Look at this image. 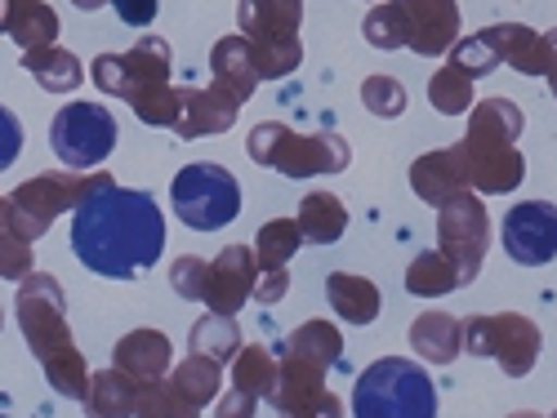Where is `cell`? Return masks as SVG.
Returning <instances> with one entry per match:
<instances>
[{
  "label": "cell",
  "instance_id": "6da1fadb",
  "mask_svg": "<svg viewBox=\"0 0 557 418\" xmlns=\"http://www.w3.org/2000/svg\"><path fill=\"white\" fill-rule=\"evenodd\" d=\"M72 250L85 271L108 276V281H129V276L161 263L165 214L157 210L152 192L112 182L72 210Z\"/></svg>",
  "mask_w": 557,
  "mask_h": 418
},
{
  "label": "cell",
  "instance_id": "7a4b0ae2",
  "mask_svg": "<svg viewBox=\"0 0 557 418\" xmlns=\"http://www.w3.org/2000/svg\"><path fill=\"white\" fill-rule=\"evenodd\" d=\"M527 129V116L513 99H482L469 107V129L459 138V156L469 169V188L478 197H508L522 188L527 178V156L518 138Z\"/></svg>",
  "mask_w": 557,
  "mask_h": 418
},
{
  "label": "cell",
  "instance_id": "3957f363",
  "mask_svg": "<svg viewBox=\"0 0 557 418\" xmlns=\"http://www.w3.org/2000/svg\"><path fill=\"white\" fill-rule=\"evenodd\" d=\"M89 80H95L108 99H125L129 112L152 125L170 129L174 125V85H170V40L161 36H138L125 54H99L89 63Z\"/></svg>",
  "mask_w": 557,
  "mask_h": 418
},
{
  "label": "cell",
  "instance_id": "277c9868",
  "mask_svg": "<svg viewBox=\"0 0 557 418\" xmlns=\"http://www.w3.org/2000/svg\"><path fill=\"white\" fill-rule=\"evenodd\" d=\"M246 156L282 178H326V174H344L352 152L335 129L321 134H299L282 121H263L250 129L246 138Z\"/></svg>",
  "mask_w": 557,
  "mask_h": 418
},
{
  "label": "cell",
  "instance_id": "5b68a950",
  "mask_svg": "<svg viewBox=\"0 0 557 418\" xmlns=\"http://www.w3.org/2000/svg\"><path fill=\"white\" fill-rule=\"evenodd\" d=\"M352 418H437V388L420 360L380 356L352 388Z\"/></svg>",
  "mask_w": 557,
  "mask_h": 418
},
{
  "label": "cell",
  "instance_id": "8992f818",
  "mask_svg": "<svg viewBox=\"0 0 557 418\" xmlns=\"http://www.w3.org/2000/svg\"><path fill=\"white\" fill-rule=\"evenodd\" d=\"M112 182L116 178L103 174V169H95V174H85V169H45V174L18 182V188L5 197L10 231H18V237H27V241H40L45 231L59 223V214H72L85 197L112 188Z\"/></svg>",
  "mask_w": 557,
  "mask_h": 418
},
{
  "label": "cell",
  "instance_id": "52a82bcc",
  "mask_svg": "<svg viewBox=\"0 0 557 418\" xmlns=\"http://www.w3.org/2000/svg\"><path fill=\"white\" fill-rule=\"evenodd\" d=\"M304 0H237V31L250 45L259 80H286L304 63Z\"/></svg>",
  "mask_w": 557,
  "mask_h": 418
},
{
  "label": "cell",
  "instance_id": "ba28073f",
  "mask_svg": "<svg viewBox=\"0 0 557 418\" xmlns=\"http://www.w3.org/2000/svg\"><path fill=\"white\" fill-rule=\"evenodd\" d=\"M170 201L183 227L193 231H219L242 214V188L223 165L214 161H197L183 165L170 182Z\"/></svg>",
  "mask_w": 557,
  "mask_h": 418
},
{
  "label": "cell",
  "instance_id": "9c48e42d",
  "mask_svg": "<svg viewBox=\"0 0 557 418\" xmlns=\"http://www.w3.org/2000/svg\"><path fill=\"white\" fill-rule=\"evenodd\" d=\"M463 352L482 356V360H499V369L508 379H527L540 365L544 352V334L540 325L522 312H499V316H469L463 320Z\"/></svg>",
  "mask_w": 557,
  "mask_h": 418
},
{
  "label": "cell",
  "instance_id": "30bf717a",
  "mask_svg": "<svg viewBox=\"0 0 557 418\" xmlns=\"http://www.w3.org/2000/svg\"><path fill=\"white\" fill-rule=\"evenodd\" d=\"M14 312H18V330H23L32 356L40 365H50V360H59L63 352L76 347L72 330H67V294L59 286V276H50V271L23 276Z\"/></svg>",
  "mask_w": 557,
  "mask_h": 418
},
{
  "label": "cell",
  "instance_id": "8fae6325",
  "mask_svg": "<svg viewBox=\"0 0 557 418\" xmlns=\"http://www.w3.org/2000/svg\"><path fill=\"white\" fill-rule=\"evenodd\" d=\"M50 148L63 161V169H95L116 148V116L103 103L76 99L67 107H59V116L50 125Z\"/></svg>",
  "mask_w": 557,
  "mask_h": 418
},
{
  "label": "cell",
  "instance_id": "7c38bea8",
  "mask_svg": "<svg viewBox=\"0 0 557 418\" xmlns=\"http://www.w3.org/2000/svg\"><path fill=\"white\" fill-rule=\"evenodd\" d=\"M437 250L455 263L459 286H473L491 250V214L478 192H459L437 210Z\"/></svg>",
  "mask_w": 557,
  "mask_h": 418
},
{
  "label": "cell",
  "instance_id": "4fadbf2b",
  "mask_svg": "<svg viewBox=\"0 0 557 418\" xmlns=\"http://www.w3.org/2000/svg\"><path fill=\"white\" fill-rule=\"evenodd\" d=\"M504 254L522 267H548L557 258V205L553 201H518L499 227Z\"/></svg>",
  "mask_w": 557,
  "mask_h": 418
},
{
  "label": "cell",
  "instance_id": "5bb4252c",
  "mask_svg": "<svg viewBox=\"0 0 557 418\" xmlns=\"http://www.w3.org/2000/svg\"><path fill=\"white\" fill-rule=\"evenodd\" d=\"M255 281H259V263H255V250H250V245H227V250H219L214 263L206 267V290H201L206 312H214V316H237V312L250 303Z\"/></svg>",
  "mask_w": 557,
  "mask_h": 418
},
{
  "label": "cell",
  "instance_id": "9a60e30c",
  "mask_svg": "<svg viewBox=\"0 0 557 418\" xmlns=\"http://www.w3.org/2000/svg\"><path fill=\"white\" fill-rule=\"evenodd\" d=\"M406 27V50L420 59H442L459 40V5L455 0H393Z\"/></svg>",
  "mask_w": 557,
  "mask_h": 418
},
{
  "label": "cell",
  "instance_id": "2e32d148",
  "mask_svg": "<svg viewBox=\"0 0 557 418\" xmlns=\"http://www.w3.org/2000/svg\"><path fill=\"white\" fill-rule=\"evenodd\" d=\"M174 134L183 138V143H193V138H206V134H227L232 125H237L242 116V103L237 99H227L219 85L210 89H193V85H183L174 89Z\"/></svg>",
  "mask_w": 557,
  "mask_h": 418
},
{
  "label": "cell",
  "instance_id": "e0dca14e",
  "mask_svg": "<svg viewBox=\"0 0 557 418\" xmlns=\"http://www.w3.org/2000/svg\"><path fill=\"white\" fill-rule=\"evenodd\" d=\"M410 192L420 197L424 205H433V210H442L459 192H473L459 148H437V152H424L420 161H414L410 165Z\"/></svg>",
  "mask_w": 557,
  "mask_h": 418
},
{
  "label": "cell",
  "instance_id": "ac0fdd59",
  "mask_svg": "<svg viewBox=\"0 0 557 418\" xmlns=\"http://www.w3.org/2000/svg\"><path fill=\"white\" fill-rule=\"evenodd\" d=\"M486 45H491V54L504 63V67H513L518 76H544L548 72V54H544V31L527 27V23H491L478 31Z\"/></svg>",
  "mask_w": 557,
  "mask_h": 418
},
{
  "label": "cell",
  "instance_id": "d6986e66",
  "mask_svg": "<svg viewBox=\"0 0 557 418\" xmlns=\"http://www.w3.org/2000/svg\"><path fill=\"white\" fill-rule=\"evenodd\" d=\"M170 356L174 343L161 330H129L116 347H112V365L125 369L134 383H157L170 375Z\"/></svg>",
  "mask_w": 557,
  "mask_h": 418
},
{
  "label": "cell",
  "instance_id": "ffe728a7",
  "mask_svg": "<svg viewBox=\"0 0 557 418\" xmlns=\"http://www.w3.org/2000/svg\"><path fill=\"white\" fill-rule=\"evenodd\" d=\"M321 392H326V369L304 360V356H290L282 352V360H276V379H272V392L263 396L276 414H290L308 401H317Z\"/></svg>",
  "mask_w": 557,
  "mask_h": 418
},
{
  "label": "cell",
  "instance_id": "44dd1931",
  "mask_svg": "<svg viewBox=\"0 0 557 418\" xmlns=\"http://www.w3.org/2000/svg\"><path fill=\"white\" fill-rule=\"evenodd\" d=\"M210 72H214V85L223 89L227 99H237V103H246L255 89L263 85L259 72H255V59H250V45H246L242 31L214 40V50H210Z\"/></svg>",
  "mask_w": 557,
  "mask_h": 418
},
{
  "label": "cell",
  "instance_id": "7402d4cb",
  "mask_svg": "<svg viewBox=\"0 0 557 418\" xmlns=\"http://www.w3.org/2000/svg\"><path fill=\"white\" fill-rule=\"evenodd\" d=\"M410 347L429 365H450L463 352V320L450 312H424L410 325Z\"/></svg>",
  "mask_w": 557,
  "mask_h": 418
},
{
  "label": "cell",
  "instance_id": "603a6c76",
  "mask_svg": "<svg viewBox=\"0 0 557 418\" xmlns=\"http://www.w3.org/2000/svg\"><path fill=\"white\" fill-rule=\"evenodd\" d=\"M138 392L144 383H134L125 369H99V375H89V388L81 396L85 414L89 418H134V405H138Z\"/></svg>",
  "mask_w": 557,
  "mask_h": 418
},
{
  "label": "cell",
  "instance_id": "cb8c5ba5",
  "mask_svg": "<svg viewBox=\"0 0 557 418\" xmlns=\"http://www.w3.org/2000/svg\"><path fill=\"white\" fill-rule=\"evenodd\" d=\"M23 72L45 89V94H76L85 67L63 45H40V50H23Z\"/></svg>",
  "mask_w": 557,
  "mask_h": 418
},
{
  "label": "cell",
  "instance_id": "d4e9b609",
  "mask_svg": "<svg viewBox=\"0 0 557 418\" xmlns=\"http://www.w3.org/2000/svg\"><path fill=\"white\" fill-rule=\"evenodd\" d=\"M326 299H331L335 316L348 320V325L380 320V307H384L380 286L366 281V276H357V271H331V276H326Z\"/></svg>",
  "mask_w": 557,
  "mask_h": 418
},
{
  "label": "cell",
  "instance_id": "484cf974",
  "mask_svg": "<svg viewBox=\"0 0 557 418\" xmlns=\"http://www.w3.org/2000/svg\"><path fill=\"white\" fill-rule=\"evenodd\" d=\"M0 31L18 40L23 50H40V45H54L59 14L45 5V0H5V27Z\"/></svg>",
  "mask_w": 557,
  "mask_h": 418
},
{
  "label": "cell",
  "instance_id": "4316f807",
  "mask_svg": "<svg viewBox=\"0 0 557 418\" xmlns=\"http://www.w3.org/2000/svg\"><path fill=\"white\" fill-rule=\"evenodd\" d=\"M299 231H304V241L312 245H335L344 231H348V210L335 192H308L299 201V214H295Z\"/></svg>",
  "mask_w": 557,
  "mask_h": 418
},
{
  "label": "cell",
  "instance_id": "83f0119b",
  "mask_svg": "<svg viewBox=\"0 0 557 418\" xmlns=\"http://www.w3.org/2000/svg\"><path fill=\"white\" fill-rule=\"evenodd\" d=\"M282 352L304 356V360L321 365V369L331 375V369H339V365H344V334L335 330L331 320H304L299 330H290V339H286V347H282Z\"/></svg>",
  "mask_w": 557,
  "mask_h": 418
},
{
  "label": "cell",
  "instance_id": "f1b7e54d",
  "mask_svg": "<svg viewBox=\"0 0 557 418\" xmlns=\"http://www.w3.org/2000/svg\"><path fill=\"white\" fill-rule=\"evenodd\" d=\"M406 290L414 299H446V294L459 290V271L442 250H424V254H414L410 267H406Z\"/></svg>",
  "mask_w": 557,
  "mask_h": 418
},
{
  "label": "cell",
  "instance_id": "f546056e",
  "mask_svg": "<svg viewBox=\"0 0 557 418\" xmlns=\"http://www.w3.org/2000/svg\"><path fill=\"white\" fill-rule=\"evenodd\" d=\"M183 396H188L197 409H206V405H214V396L223 392V365H214L210 356H183L178 360V369H170L165 375Z\"/></svg>",
  "mask_w": 557,
  "mask_h": 418
},
{
  "label": "cell",
  "instance_id": "4dcf8cb0",
  "mask_svg": "<svg viewBox=\"0 0 557 418\" xmlns=\"http://www.w3.org/2000/svg\"><path fill=\"white\" fill-rule=\"evenodd\" d=\"M188 347H193L197 356H210L214 365H232V356L242 352V330H237V320H232V316L206 312V316L193 325Z\"/></svg>",
  "mask_w": 557,
  "mask_h": 418
},
{
  "label": "cell",
  "instance_id": "1f68e13d",
  "mask_svg": "<svg viewBox=\"0 0 557 418\" xmlns=\"http://www.w3.org/2000/svg\"><path fill=\"white\" fill-rule=\"evenodd\" d=\"M304 245V231L295 218H272L255 231V263L259 271H272V267H290V258L299 254Z\"/></svg>",
  "mask_w": 557,
  "mask_h": 418
},
{
  "label": "cell",
  "instance_id": "d6a6232c",
  "mask_svg": "<svg viewBox=\"0 0 557 418\" xmlns=\"http://www.w3.org/2000/svg\"><path fill=\"white\" fill-rule=\"evenodd\" d=\"M272 379H276V356L263 343H242V352L232 356V388L255 392L263 401L272 392Z\"/></svg>",
  "mask_w": 557,
  "mask_h": 418
},
{
  "label": "cell",
  "instance_id": "836d02e7",
  "mask_svg": "<svg viewBox=\"0 0 557 418\" xmlns=\"http://www.w3.org/2000/svg\"><path fill=\"white\" fill-rule=\"evenodd\" d=\"M429 103L442 112V116H469V107L478 103L473 99V76H463L459 67L442 63L429 80Z\"/></svg>",
  "mask_w": 557,
  "mask_h": 418
},
{
  "label": "cell",
  "instance_id": "e575fe53",
  "mask_svg": "<svg viewBox=\"0 0 557 418\" xmlns=\"http://www.w3.org/2000/svg\"><path fill=\"white\" fill-rule=\"evenodd\" d=\"M134 418H201V409L183 396L170 379H157V383H144V392H138Z\"/></svg>",
  "mask_w": 557,
  "mask_h": 418
},
{
  "label": "cell",
  "instance_id": "d590c367",
  "mask_svg": "<svg viewBox=\"0 0 557 418\" xmlns=\"http://www.w3.org/2000/svg\"><path fill=\"white\" fill-rule=\"evenodd\" d=\"M361 36H366V45H375L384 54L406 50V27H401V14L393 10V0H380V5L361 18Z\"/></svg>",
  "mask_w": 557,
  "mask_h": 418
},
{
  "label": "cell",
  "instance_id": "8d00e7d4",
  "mask_svg": "<svg viewBox=\"0 0 557 418\" xmlns=\"http://www.w3.org/2000/svg\"><path fill=\"white\" fill-rule=\"evenodd\" d=\"M361 103L370 107V116L397 121L406 112V85L393 80V76H366L361 80Z\"/></svg>",
  "mask_w": 557,
  "mask_h": 418
},
{
  "label": "cell",
  "instance_id": "74e56055",
  "mask_svg": "<svg viewBox=\"0 0 557 418\" xmlns=\"http://www.w3.org/2000/svg\"><path fill=\"white\" fill-rule=\"evenodd\" d=\"M446 63L459 67L463 76H473V80H482V76H491V72L499 67V59L491 54V45H486L482 36H463V40H455L450 50H446Z\"/></svg>",
  "mask_w": 557,
  "mask_h": 418
},
{
  "label": "cell",
  "instance_id": "f35d334b",
  "mask_svg": "<svg viewBox=\"0 0 557 418\" xmlns=\"http://www.w3.org/2000/svg\"><path fill=\"white\" fill-rule=\"evenodd\" d=\"M23 276H32V241L10 227H0V281L18 286Z\"/></svg>",
  "mask_w": 557,
  "mask_h": 418
},
{
  "label": "cell",
  "instance_id": "ab89813d",
  "mask_svg": "<svg viewBox=\"0 0 557 418\" xmlns=\"http://www.w3.org/2000/svg\"><path fill=\"white\" fill-rule=\"evenodd\" d=\"M206 258L197 254H183L174 267H170V290L183 299V303H201V290H206Z\"/></svg>",
  "mask_w": 557,
  "mask_h": 418
},
{
  "label": "cell",
  "instance_id": "60d3db41",
  "mask_svg": "<svg viewBox=\"0 0 557 418\" xmlns=\"http://www.w3.org/2000/svg\"><path fill=\"white\" fill-rule=\"evenodd\" d=\"M18 156H23V125L10 107H0V174H5Z\"/></svg>",
  "mask_w": 557,
  "mask_h": 418
},
{
  "label": "cell",
  "instance_id": "b9f144b4",
  "mask_svg": "<svg viewBox=\"0 0 557 418\" xmlns=\"http://www.w3.org/2000/svg\"><path fill=\"white\" fill-rule=\"evenodd\" d=\"M290 294V267H272V271H259V281H255V303L272 307V303H282Z\"/></svg>",
  "mask_w": 557,
  "mask_h": 418
},
{
  "label": "cell",
  "instance_id": "7bdbcfd3",
  "mask_svg": "<svg viewBox=\"0 0 557 418\" xmlns=\"http://www.w3.org/2000/svg\"><path fill=\"white\" fill-rule=\"evenodd\" d=\"M112 10H116V18L125 23V27H138V31H148L152 23H157V0H112Z\"/></svg>",
  "mask_w": 557,
  "mask_h": 418
},
{
  "label": "cell",
  "instance_id": "ee69618b",
  "mask_svg": "<svg viewBox=\"0 0 557 418\" xmlns=\"http://www.w3.org/2000/svg\"><path fill=\"white\" fill-rule=\"evenodd\" d=\"M255 414H259V396L242 388H232L214 401V418H255Z\"/></svg>",
  "mask_w": 557,
  "mask_h": 418
},
{
  "label": "cell",
  "instance_id": "f6af8a7d",
  "mask_svg": "<svg viewBox=\"0 0 557 418\" xmlns=\"http://www.w3.org/2000/svg\"><path fill=\"white\" fill-rule=\"evenodd\" d=\"M276 418H344V405H339L335 392H321L317 401H308V405H299L290 414H276Z\"/></svg>",
  "mask_w": 557,
  "mask_h": 418
},
{
  "label": "cell",
  "instance_id": "bcb514c9",
  "mask_svg": "<svg viewBox=\"0 0 557 418\" xmlns=\"http://www.w3.org/2000/svg\"><path fill=\"white\" fill-rule=\"evenodd\" d=\"M544 54H548V72H544V80H548V89H557V27L544 31Z\"/></svg>",
  "mask_w": 557,
  "mask_h": 418
},
{
  "label": "cell",
  "instance_id": "7dc6e473",
  "mask_svg": "<svg viewBox=\"0 0 557 418\" xmlns=\"http://www.w3.org/2000/svg\"><path fill=\"white\" fill-rule=\"evenodd\" d=\"M72 5H76V10H85V14H89V10H103V5H112V0H72Z\"/></svg>",
  "mask_w": 557,
  "mask_h": 418
},
{
  "label": "cell",
  "instance_id": "c3c4849f",
  "mask_svg": "<svg viewBox=\"0 0 557 418\" xmlns=\"http://www.w3.org/2000/svg\"><path fill=\"white\" fill-rule=\"evenodd\" d=\"M0 227H10V205H5V197H0Z\"/></svg>",
  "mask_w": 557,
  "mask_h": 418
},
{
  "label": "cell",
  "instance_id": "681fc988",
  "mask_svg": "<svg viewBox=\"0 0 557 418\" xmlns=\"http://www.w3.org/2000/svg\"><path fill=\"white\" fill-rule=\"evenodd\" d=\"M508 418H544V414H535V409H518V414H508Z\"/></svg>",
  "mask_w": 557,
  "mask_h": 418
},
{
  "label": "cell",
  "instance_id": "f907efd6",
  "mask_svg": "<svg viewBox=\"0 0 557 418\" xmlns=\"http://www.w3.org/2000/svg\"><path fill=\"white\" fill-rule=\"evenodd\" d=\"M0 27H5V0H0Z\"/></svg>",
  "mask_w": 557,
  "mask_h": 418
},
{
  "label": "cell",
  "instance_id": "816d5d0a",
  "mask_svg": "<svg viewBox=\"0 0 557 418\" xmlns=\"http://www.w3.org/2000/svg\"><path fill=\"white\" fill-rule=\"evenodd\" d=\"M0 320H5V312H0Z\"/></svg>",
  "mask_w": 557,
  "mask_h": 418
},
{
  "label": "cell",
  "instance_id": "f5cc1de1",
  "mask_svg": "<svg viewBox=\"0 0 557 418\" xmlns=\"http://www.w3.org/2000/svg\"><path fill=\"white\" fill-rule=\"evenodd\" d=\"M553 99H557V89H553Z\"/></svg>",
  "mask_w": 557,
  "mask_h": 418
},
{
  "label": "cell",
  "instance_id": "db71d44e",
  "mask_svg": "<svg viewBox=\"0 0 557 418\" xmlns=\"http://www.w3.org/2000/svg\"><path fill=\"white\" fill-rule=\"evenodd\" d=\"M553 418H557V414H553Z\"/></svg>",
  "mask_w": 557,
  "mask_h": 418
}]
</instances>
